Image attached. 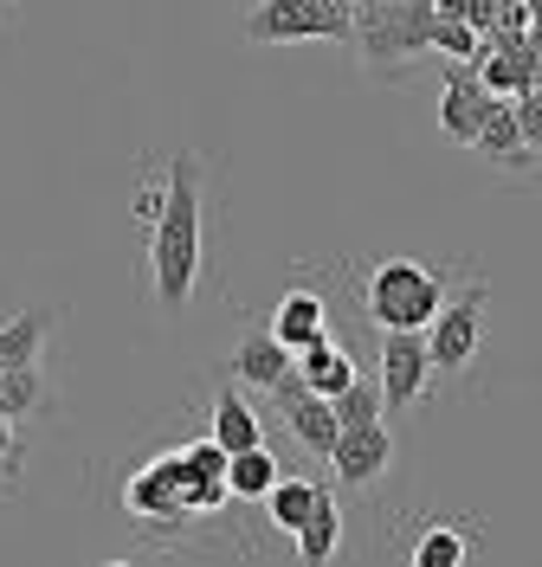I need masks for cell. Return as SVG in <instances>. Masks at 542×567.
Wrapping results in <instances>:
<instances>
[{
    "label": "cell",
    "mask_w": 542,
    "mask_h": 567,
    "mask_svg": "<svg viewBox=\"0 0 542 567\" xmlns=\"http://www.w3.org/2000/svg\"><path fill=\"white\" fill-rule=\"evenodd\" d=\"M510 110H517V130L530 142V155L542 162V84H530L523 97H510Z\"/></svg>",
    "instance_id": "cell-22"
},
{
    "label": "cell",
    "mask_w": 542,
    "mask_h": 567,
    "mask_svg": "<svg viewBox=\"0 0 542 567\" xmlns=\"http://www.w3.org/2000/svg\"><path fill=\"white\" fill-rule=\"evenodd\" d=\"M471 535H478L471 516H427L420 535L407 542V561H413V567H466Z\"/></svg>",
    "instance_id": "cell-13"
},
{
    "label": "cell",
    "mask_w": 542,
    "mask_h": 567,
    "mask_svg": "<svg viewBox=\"0 0 542 567\" xmlns=\"http://www.w3.org/2000/svg\"><path fill=\"white\" fill-rule=\"evenodd\" d=\"M226 368H233V381H239V388L272 393L278 381H290V374H297V354H290L272 329H246V336L233 342V361H226Z\"/></svg>",
    "instance_id": "cell-10"
},
{
    "label": "cell",
    "mask_w": 542,
    "mask_h": 567,
    "mask_svg": "<svg viewBox=\"0 0 542 567\" xmlns=\"http://www.w3.org/2000/svg\"><path fill=\"white\" fill-rule=\"evenodd\" d=\"M207 432L219 439V452H246V445H265V425H258V406L239 393V381H219L214 388V413H207Z\"/></svg>",
    "instance_id": "cell-14"
},
{
    "label": "cell",
    "mask_w": 542,
    "mask_h": 567,
    "mask_svg": "<svg viewBox=\"0 0 542 567\" xmlns=\"http://www.w3.org/2000/svg\"><path fill=\"white\" fill-rule=\"evenodd\" d=\"M272 400L285 406L290 439H297L310 458H329V445H336V432H342V425H336V406H329L324 393H310L297 374H290V381H278V388H272Z\"/></svg>",
    "instance_id": "cell-9"
},
{
    "label": "cell",
    "mask_w": 542,
    "mask_h": 567,
    "mask_svg": "<svg viewBox=\"0 0 542 567\" xmlns=\"http://www.w3.org/2000/svg\"><path fill=\"white\" fill-rule=\"evenodd\" d=\"M484 303H491V278L466 265V284L459 297L446 290V303L433 310V322L420 329L427 336V354H433V374H466L478 361V342H484Z\"/></svg>",
    "instance_id": "cell-3"
},
{
    "label": "cell",
    "mask_w": 542,
    "mask_h": 567,
    "mask_svg": "<svg viewBox=\"0 0 542 567\" xmlns=\"http://www.w3.org/2000/svg\"><path fill=\"white\" fill-rule=\"evenodd\" d=\"M59 303H33V310H13V317L0 322V374L7 368H20V361H39L45 342H52V329H59Z\"/></svg>",
    "instance_id": "cell-15"
},
{
    "label": "cell",
    "mask_w": 542,
    "mask_h": 567,
    "mask_svg": "<svg viewBox=\"0 0 542 567\" xmlns=\"http://www.w3.org/2000/svg\"><path fill=\"white\" fill-rule=\"evenodd\" d=\"M297 381L329 400V393H342L356 381V361H349V349H336V336H317V342L297 349Z\"/></svg>",
    "instance_id": "cell-17"
},
{
    "label": "cell",
    "mask_w": 542,
    "mask_h": 567,
    "mask_svg": "<svg viewBox=\"0 0 542 567\" xmlns=\"http://www.w3.org/2000/svg\"><path fill=\"white\" fill-rule=\"evenodd\" d=\"M278 471H285V464L272 458L265 445H246V452H233V458H226V491L239 496V503H258V496L278 484Z\"/></svg>",
    "instance_id": "cell-19"
},
{
    "label": "cell",
    "mask_w": 542,
    "mask_h": 567,
    "mask_svg": "<svg viewBox=\"0 0 542 567\" xmlns=\"http://www.w3.org/2000/svg\"><path fill=\"white\" fill-rule=\"evenodd\" d=\"M239 33H246V45H297V39L349 45L356 13H349V0H253Z\"/></svg>",
    "instance_id": "cell-4"
},
{
    "label": "cell",
    "mask_w": 542,
    "mask_h": 567,
    "mask_svg": "<svg viewBox=\"0 0 542 567\" xmlns=\"http://www.w3.org/2000/svg\"><path fill=\"white\" fill-rule=\"evenodd\" d=\"M491 97H498V91L478 78V65H471V59H452L446 91H439V130L459 142V148H471V136H478V123H484Z\"/></svg>",
    "instance_id": "cell-7"
},
{
    "label": "cell",
    "mask_w": 542,
    "mask_h": 567,
    "mask_svg": "<svg viewBox=\"0 0 542 567\" xmlns=\"http://www.w3.org/2000/svg\"><path fill=\"white\" fill-rule=\"evenodd\" d=\"M375 388H381V413H407L433 388V354L420 329H375Z\"/></svg>",
    "instance_id": "cell-5"
},
{
    "label": "cell",
    "mask_w": 542,
    "mask_h": 567,
    "mask_svg": "<svg viewBox=\"0 0 542 567\" xmlns=\"http://www.w3.org/2000/svg\"><path fill=\"white\" fill-rule=\"evenodd\" d=\"M329 303H324V290H317V284L304 278V284H290L285 297H278V310H272V322H265V329H272V336H278V342H285L290 354L304 349V342H317V336H329V317H324Z\"/></svg>",
    "instance_id": "cell-12"
},
{
    "label": "cell",
    "mask_w": 542,
    "mask_h": 567,
    "mask_svg": "<svg viewBox=\"0 0 542 567\" xmlns=\"http://www.w3.org/2000/svg\"><path fill=\"white\" fill-rule=\"evenodd\" d=\"M0 413L13 425H33V420H52V413H59V388H52V374H45V354L0 374Z\"/></svg>",
    "instance_id": "cell-11"
},
{
    "label": "cell",
    "mask_w": 542,
    "mask_h": 567,
    "mask_svg": "<svg viewBox=\"0 0 542 567\" xmlns=\"http://www.w3.org/2000/svg\"><path fill=\"white\" fill-rule=\"evenodd\" d=\"M471 155H478L484 168H498V175H536V155H530L523 130H517L510 97H491L484 123H478V136H471Z\"/></svg>",
    "instance_id": "cell-8"
},
{
    "label": "cell",
    "mask_w": 542,
    "mask_h": 567,
    "mask_svg": "<svg viewBox=\"0 0 542 567\" xmlns=\"http://www.w3.org/2000/svg\"><path fill=\"white\" fill-rule=\"evenodd\" d=\"M149 297L162 317H181L207 271V155L175 148L162 168V200L149 213Z\"/></svg>",
    "instance_id": "cell-1"
},
{
    "label": "cell",
    "mask_w": 542,
    "mask_h": 567,
    "mask_svg": "<svg viewBox=\"0 0 542 567\" xmlns=\"http://www.w3.org/2000/svg\"><path fill=\"white\" fill-rule=\"evenodd\" d=\"M329 406H336V425H361V420H381V388L356 374L342 393H329Z\"/></svg>",
    "instance_id": "cell-20"
},
{
    "label": "cell",
    "mask_w": 542,
    "mask_h": 567,
    "mask_svg": "<svg viewBox=\"0 0 542 567\" xmlns=\"http://www.w3.org/2000/svg\"><path fill=\"white\" fill-rule=\"evenodd\" d=\"M258 503H265V523H272L278 535H297V523H304V516H310V503H317V484H310V477H290V471H278V484L258 496Z\"/></svg>",
    "instance_id": "cell-18"
},
{
    "label": "cell",
    "mask_w": 542,
    "mask_h": 567,
    "mask_svg": "<svg viewBox=\"0 0 542 567\" xmlns=\"http://www.w3.org/2000/svg\"><path fill=\"white\" fill-rule=\"evenodd\" d=\"M290 548H297L304 567H324L329 555L342 548V503H336V484H317V503H310V516L297 523Z\"/></svg>",
    "instance_id": "cell-16"
},
{
    "label": "cell",
    "mask_w": 542,
    "mask_h": 567,
    "mask_svg": "<svg viewBox=\"0 0 542 567\" xmlns=\"http://www.w3.org/2000/svg\"><path fill=\"white\" fill-rule=\"evenodd\" d=\"M452 290V271L446 265H427V258H407V251H388L361 271V317L375 329H427L433 310Z\"/></svg>",
    "instance_id": "cell-2"
},
{
    "label": "cell",
    "mask_w": 542,
    "mask_h": 567,
    "mask_svg": "<svg viewBox=\"0 0 542 567\" xmlns=\"http://www.w3.org/2000/svg\"><path fill=\"white\" fill-rule=\"evenodd\" d=\"M27 425H13L7 413H0V496L20 491V477H27Z\"/></svg>",
    "instance_id": "cell-21"
},
{
    "label": "cell",
    "mask_w": 542,
    "mask_h": 567,
    "mask_svg": "<svg viewBox=\"0 0 542 567\" xmlns=\"http://www.w3.org/2000/svg\"><path fill=\"white\" fill-rule=\"evenodd\" d=\"M7 7H13V0H0V13H7Z\"/></svg>",
    "instance_id": "cell-23"
},
{
    "label": "cell",
    "mask_w": 542,
    "mask_h": 567,
    "mask_svg": "<svg viewBox=\"0 0 542 567\" xmlns=\"http://www.w3.org/2000/svg\"><path fill=\"white\" fill-rule=\"evenodd\" d=\"M324 464H336V484H342L349 496H356V491H375V484L388 477V464H395V432H388V420L342 425Z\"/></svg>",
    "instance_id": "cell-6"
}]
</instances>
